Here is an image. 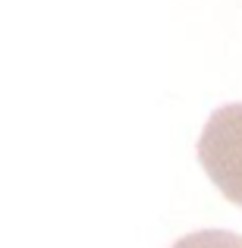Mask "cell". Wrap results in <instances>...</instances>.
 <instances>
[{
    "mask_svg": "<svg viewBox=\"0 0 242 248\" xmlns=\"http://www.w3.org/2000/svg\"><path fill=\"white\" fill-rule=\"evenodd\" d=\"M195 151L214 186L242 204V101L220 104L208 116Z\"/></svg>",
    "mask_w": 242,
    "mask_h": 248,
    "instance_id": "obj_1",
    "label": "cell"
},
{
    "mask_svg": "<svg viewBox=\"0 0 242 248\" xmlns=\"http://www.w3.org/2000/svg\"><path fill=\"white\" fill-rule=\"evenodd\" d=\"M170 248H242V236L233 230H195Z\"/></svg>",
    "mask_w": 242,
    "mask_h": 248,
    "instance_id": "obj_2",
    "label": "cell"
}]
</instances>
